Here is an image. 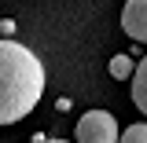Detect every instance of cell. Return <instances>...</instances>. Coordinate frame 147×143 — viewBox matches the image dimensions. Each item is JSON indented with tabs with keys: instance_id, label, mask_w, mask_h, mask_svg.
<instances>
[{
	"instance_id": "cell-1",
	"label": "cell",
	"mask_w": 147,
	"mask_h": 143,
	"mask_svg": "<svg viewBox=\"0 0 147 143\" xmlns=\"http://www.w3.org/2000/svg\"><path fill=\"white\" fill-rule=\"evenodd\" d=\"M44 62L18 40H0V125H18L44 95Z\"/></svg>"
},
{
	"instance_id": "cell-2",
	"label": "cell",
	"mask_w": 147,
	"mask_h": 143,
	"mask_svg": "<svg viewBox=\"0 0 147 143\" xmlns=\"http://www.w3.org/2000/svg\"><path fill=\"white\" fill-rule=\"evenodd\" d=\"M118 121L110 110H88L77 121V143H118Z\"/></svg>"
},
{
	"instance_id": "cell-3",
	"label": "cell",
	"mask_w": 147,
	"mask_h": 143,
	"mask_svg": "<svg viewBox=\"0 0 147 143\" xmlns=\"http://www.w3.org/2000/svg\"><path fill=\"white\" fill-rule=\"evenodd\" d=\"M121 30L132 40L147 44V0H125V7H121Z\"/></svg>"
},
{
	"instance_id": "cell-4",
	"label": "cell",
	"mask_w": 147,
	"mask_h": 143,
	"mask_svg": "<svg viewBox=\"0 0 147 143\" xmlns=\"http://www.w3.org/2000/svg\"><path fill=\"white\" fill-rule=\"evenodd\" d=\"M132 103L147 117V55L136 62V70H132Z\"/></svg>"
},
{
	"instance_id": "cell-5",
	"label": "cell",
	"mask_w": 147,
	"mask_h": 143,
	"mask_svg": "<svg viewBox=\"0 0 147 143\" xmlns=\"http://www.w3.org/2000/svg\"><path fill=\"white\" fill-rule=\"evenodd\" d=\"M132 70H136V66H132V55L118 52L114 59H110V77H114V81H129V77H132Z\"/></svg>"
},
{
	"instance_id": "cell-6",
	"label": "cell",
	"mask_w": 147,
	"mask_h": 143,
	"mask_svg": "<svg viewBox=\"0 0 147 143\" xmlns=\"http://www.w3.org/2000/svg\"><path fill=\"white\" fill-rule=\"evenodd\" d=\"M118 143H147V121H136V125H129L121 136H118Z\"/></svg>"
},
{
	"instance_id": "cell-7",
	"label": "cell",
	"mask_w": 147,
	"mask_h": 143,
	"mask_svg": "<svg viewBox=\"0 0 147 143\" xmlns=\"http://www.w3.org/2000/svg\"><path fill=\"white\" fill-rule=\"evenodd\" d=\"M15 18H0V37H4V40H15Z\"/></svg>"
},
{
	"instance_id": "cell-8",
	"label": "cell",
	"mask_w": 147,
	"mask_h": 143,
	"mask_svg": "<svg viewBox=\"0 0 147 143\" xmlns=\"http://www.w3.org/2000/svg\"><path fill=\"white\" fill-rule=\"evenodd\" d=\"M44 143H70V140H44Z\"/></svg>"
}]
</instances>
